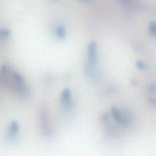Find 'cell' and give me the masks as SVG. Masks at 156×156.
Wrapping results in <instances>:
<instances>
[{
    "mask_svg": "<svg viewBox=\"0 0 156 156\" xmlns=\"http://www.w3.org/2000/svg\"><path fill=\"white\" fill-rule=\"evenodd\" d=\"M73 97H72V91L69 88H65L62 91L60 96V102L64 109L69 110L71 108L73 103Z\"/></svg>",
    "mask_w": 156,
    "mask_h": 156,
    "instance_id": "cell-6",
    "label": "cell"
},
{
    "mask_svg": "<svg viewBox=\"0 0 156 156\" xmlns=\"http://www.w3.org/2000/svg\"><path fill=\"white\" fill-rule=\"evenodd\" d=\"M98 59V44L96 41H91L87 48V59L85 63V72L88 76L94 74V68Z\"/></svg>",
    "mask_w": 156,
    "mask_h": 156,
    "instance_id": "cell-1",
    "label": "cell"
},
{
    "mask_svg": "<svg viewBox=\"0 0 156 156\" xmlns=\"http://www.w3.org/2000/svg\"><path fill=\"white\" fill-rule=\"evenodd\" d=\"M11 82L15 89L23 97H27L30 94L28 85L26 82L25 79L19 73L12 71L11 76Z\"/></svg>",
    "mask_w": 156,
    "mask_h": 156,
    "instance_id": "cell-2",
    "label": "cell"
},
{
    "mask_svg": "<svg viewBox=\"0 0 156 156\" xmlns=\"http://www.w3.org/2000/svg\"><path fill=\"white\" fill-rule=\"evenodd\" d=\"M148 30H149V33L150 34V35H152L153 37H155V33H156V23L155 21H152L149 24V27H148Z\"/></svg>",
    "mask_w": 156,
    "mask_h": 156,
    "instance_id": "cell-9",
    "label": "cell"
},
{
    "mask_svg": "<svg viewBox=\"0 0 156 156\" xmlns=\"http://www.w3.org/2000/svg\"><path fill=\"white\" fill-rule=\"evenodd\" d=\"M110 114H111V117H112L114 122L119 126L124 128L129 127L130 126V117L129 116V114H126L124 111H121L116 107H113V108H111Z\"/></svg>",
    "mask_w": 156,
    "mask_h": 156,
    "instance_id": "cell-4",
    "label": "cell"
},
{
    "mask_svg": "<svg viewBox=\"0 0 156 156\" xmlns=\"http://www.w3.org/2000/svg\"><path fill=\"white\" fill-rule=\"evenodd\" d=\"M136 65L137 68L143 70V69H146V63H145V62H142V61H140V60L137 61V62H136Z\"/></svg>",
    "mask_w": 156,
    "mask_h": 156,
    "instance_id": "cell-10",
    "label": "cell"
},
{
    "mask_svg": "<svg viewBox=\"0 0 156 156\" xmlns=\"http://www.w3.org/2000/svg\"><path fill=\"white\" fill-rule=\"evenodd\" d=\"M11 30L9 29H0V41H5L11 37Z\"/></svg>",
    "mask_w": 156,
    "mask_h": 156,
    "instance_id": "cell-8",
    "label": "cell"
},
{
    "mask_svg": "<svg viewBox=\"0 0 156 156\" xmlns=\"http://www.w3.org/2000/svg\"><path fill=\"white\" fill-rule=\"evenodd\" d=\"M56 35L59 39H63L66 36V29L62 24H59L56 28Z\"/></svg>",
    "mask_w": 156,
    "mask_h": 156,
    "instance_id": "cell-7",
    "label": "cell"
},
{
    "mask_svg": "<svg viewBox=\"0 0 156 156\" xmlns=\"http://www.w3.org/2000/svg\"><path fill=\"white\" fill-rule=\"evenodd\" d=\"M40 126L41 127L43 135L47 137H50L53 135V129L50 123L48 109L46 106H43L40 111Z\"/></svg>",
    "mask_w": 156,
    "mask_h": 156,
    "instance_id": "cell-3",
    "label": "cell"
},
{
    "mask_svg": "<svg viewBox=\"0 0 156 156\" xmlns=\"http://www.w3.org/2000/svg\"><path fill=\"white\" fill-rule=\"evenodd\" d=\"M20 133V126L15 120L9 123L6 130V138L9 140H14L18 137Z\"/></svg>",
    "mask_w": 156,
    "mask_h": 156,
    "instance_id": "cell-5",
    "label": "cell"
}]
</instances>
